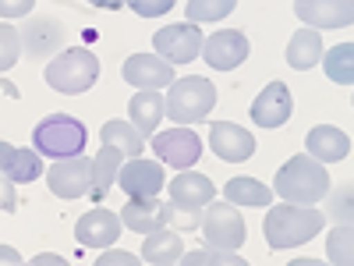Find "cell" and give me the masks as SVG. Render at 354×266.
Wrapping results in <instances>:
<instances>
[{"mask_svg":"<svg viewBox=\"0 0 354 266\" xmlns=\"http://www.w3.org/2000/svg\"><path fill=\"white\" fill-rule=\"evenodd\" d=\"M322 224H326V217H322V210H315V206L280 202L266 213L262 231H266L270 249H298V245L315 238V234L322 231Z\"/></svg>","mask_w":354,"mask_h":266,"instance_id":"6da1fadb","label":"cell"},{"mask_svg":"<svg viewBox=\"0 0 354 266\" xmlns=\"http://www.w3.org/2000/svg\"><path fill=\"white\" fill-rule=\"evenodd\" d=\"M277 195L290 206H315L322 195H330V174L308 153H298L277 170Z\"/></svg>","mask_w":354,"mask_h":266,"instance_id":"7a4b0ae2","label":"cell"},{"mask_svg":"<svg viewBox=\"0 0 354 266\" xmlns=\"http://www.w3.org/2000/svg\"><path fill=\"white\" fill-rule=\"evenodd\" d=\"M46 85L57 89L61 96H82L88 93V89L96 85L100 78V61H96V53L93 50H85V46H71L64 53H57L53 61L46 64Z\"/></svg>","mask_w":354,"mask_h":266,"instance_id":"3957f363","label":"cell"},{"mask_svg":"<svg viewBox=\"0 0 354 266\" xmlns=\"http://www.w3.org/2000/svg\"><path fill=\"white\" fill-rule=\"evenodd\" d=\"M85 142H88V132L71 114H50L32 128V150L39 157L71 160V157L85 153Z\"/></svg>","mask_w":354,"mask_h":266,"instance_id":"277c9868","label":"cell"},{"mask_svg":"<svg viewBox=\"0 0 354 266\" xmlns=\"http://www.w3.org/2000/svg\"><path fill=\"white\" fill-rule=\"evenodd\" d=\"M163 107H167L170 121L177 128H188V125L202 121V117L216 107V85L209 78H198V75L174 78L170 93L163 96Z\"/></svg>","mask_w":354,"mask_h":266,"instance_id":"5b68a950","label":"cell"},{"mask_svg":"<svg viewBox=\"0 0 354 266\" xmlns=\"http://www.w3.org/2000/svg\"><path fill=\"white\" fill-rule=\"evenodd\" d=\"M202 238L213 252H238L248 238L241 210L230 202H209L202 213Z\"/></svg>","mask_w":354,"mask_h":266,"instance_id":"8992f818","label":"cell"},{"mask_svg":"<svg viewBox=\"0 0 354 266\" xmlns=\"http://www.w3.org/2000/svg\"><path fill=\"white\" fill-rule=\"evenodd\" d=\"M202 33H198V25H167L160 28V33L153 36V46H156V57L167 64H192L195 57L202 53Z\"/></svg>","mask_w":354,"mask_h":266,"instance_id":"52a82bcc","label":"cell"},{"mask_svg":"<svg viewBox=\"0 0 354 266\" xmlns=\"http://www.w3.org/2000/svg\"><path fill=\"white\" fill-rule=\"evenodd\" d=\"M46 185L57 199H78L93 192V160L88 157H71L57 160L46 174Z\"/></svg>","mask_w":354,"mask_h":266,"instance_id":"ba28073f","label":"cell"},{"mask_svg":"<svg viewBox=\"0 0 354 266\" xmlns=\"http://www.w3.org/2000/svg\"><path fill=\"white\" fill-rule=\"evenodd\" d=\"M153 153L177 170H188L202 157V139L192 128H170V132L153 135Z\"/></svg>","mask_w":354,"mask_h":266,"instance_id":"9c48e42d","label":"cell"},{"mask_svg":"<svg viewBox=\"0 0 354 266\" xmlns=\"http://www.w3.org/2000/svg\"><path fill=\"white\" fill-rule=\"evenodd\" d=\"M117 238H121V217L106 206H96L85 217H78L75 224V242L82 249H110Z\"/></svg>","mask_w":354,"mask_h":266,"instance_id":"30bf717a","label":"cell"},{"mask_svg":"<svg viewBox=\"0 0 354 266\" xmlns=\"http://www.w3.org/2000/svg\"><path fill=\"white\" fill-rule=\"evenodd\" d=\"M202 57H205V64L216 68V71H234V68L245 64L248 39H245V33H238V28H223V33L202 39Z\"/></svg>","mask_w":354,"mask_h":266,"instance_id":"8fae6325","label":"cell"},{"mask_svg":"<svg viewBox=\"0 0 354 266\" xmlns=\"http://www.w3.org/2000/svg\"><path fill=\"white\" fill-rule=\"evenodd\" d=\"M121 75L138 93H160L163 85H174V68L167 61H160L156 53H131Z\"/></svg>","mask_w":354,"mask_h":266,"instance_id":"7c38bea8","label":"cell"},{"mask_svg":"<svg viewBox=\"0 0 354 266\" xmlns=\"http://www.w3.org/2000/svg\"><path fill=\"white\" fill-rule=\"evenodd\" d=\"M209 150L223 163H241V160L255 157V135L234 121H216L209 128Z\"/></svg>","mask_w":354,"mask_h":266,"instance_id":"4fadbf2b","label":"cell"},{"mask_svg":"<svg viewBox=\"0 0 354 266\" xmlns=\"http://www.w3.org/2000/svg\"><path fill=\"white\" fill-rule=\"evenodd\" d=\"M117 185H121L131 199H156V192L167 185V174L156 160H142L135 157L131 163L121 167V174H117Z\"/></svg>","mask_w":354,"mask_h":266,"instance_id":"5bb4252c","label":"cell"},{"mask_svg":"<svg viewBox=\"0 0 354 266\" xmlns=\"http://www.w3.org/2000/svg\"><path fill=\"white\" fill-rule=\"evenodd\" d=\"M294 15H298L312 33L315 28H340V25L354 21V4L351 0H298Z\"/></svg>","mask_w":354,"mask_h":266,"instance_id":"9a60e30c","label":"cell"},{"mask_svg":"<svg viewBox=\"0 0 354 266\" xmlns=\"http://www.w3.org/2000/svg\"><path fill=\"white\" fill-rule=\"evenodd\" d=\"M290 110H294L290 89L283 82H270L252 103V121L259 128H280V125H287Z\"/></svg>","mask_w":354,"mask_h":266,"instance_id":"2e32d148","label":"cell"},{"mask_svg":"<svg viewBox=\"0 0 354 266\" xmlns=\"http://www.w3.org/2000/svg\"><path fill=\"white\" fill-rule=\"evenodd\" d=\"M216 195V185L198 170H181L177 177H170V202L181 210H205Z\"/></svg>","mask_w":354,"mask_h":266,"instance_id":"e0dca14e","label":"cell"},{"mask_svg":"<svg viewBox=\"0 0 354 266\" xmlns=\"http://www.w3.org/2000/svg\"><path fill=\"white\" fill-rule=\"evenodd\" d=\"M305 150L315 163H337V160H347L351 157V139L333 128V125H315L308 135H305Z\"/></svg>","mask_w":354,"mask_h":266,"instance_id":"ac0fdd59","label":"cell"},{"mask_svg":"<svg viewBox=\"0 0 354 266\" xmlns=\"http://www.w3.org/2000/svg\"><path fill=\"white\" fill-rule=\"evenodd\" d=\"M43 174V160L36 150H18V145L0 142V177H8L11 185H28Z\"/></svg>","mask_w":354,"mask_h":266,"instance_id":"d6986e66","label":"cell"},{"mask_svg":"<svg viewBox=\"0 0 354 266\" xmlns=\"http://www.w3.org/2000/svg\"><path fill=\"white\" fill-rule=\"evenodd\" d=\"M117 217H121V227L142 234V238L167 227L163 224V202L160 199H131V202L121 206V213H117Z\"/></svg>","mask_w":354,"mask_h":266,"instance_id":"ffe728a7","label":"cell"},{"mask_svg":"<svg viewBox=\"0 0 354 266\" xmlns=\"http://www.w3.org/2000/svg\"><path fill=\"white\" fill-rule=\"evenodd\" d=\"M181 256H185V238H181L177 231L163 227V231L145 234V242H142V259L149 263V266H174Z\"/></svg>","mask_w":354,"mask_h":266,"instance_id":"44dd1931","label":"cell"},{"mask_svg":"<svg viewBox=\"0 0 354 266\" xmlns=\"http://www.w3.org/2000/svg\"><path fill=\"white\" fill-rule=\"evenodd\" d=\"M128 114H131V128L142 139H153L156 135V125L163 121V114H167V107H163V96L160 93H138V96H131Z\"/></svg>","mask_w":354,"mask_h":266,"instance_id":"7402d4cb","label":"cell"},{"mask_svg":"<svg viewBox=\"0 0 354 266\" xmlns=\"http://www.w3.org/2000/svg\"><path fill=\"white\" fill-rule=\"evenodd\" d=\"M322 61V36L312 33V28H301V33H294L290 43H287V64L294 71H308Z\"/></svg>","mask_w":354,"mask_h":266,"instance_id":"603a6c76","label":"cell"},{"mask_svg":"<svg viewBox=\"0 0 354 266\" xmlns=\"http://www.w3.org/2000/svg\"><path fill=\"white\" fill-rule=\"evenodd\" d=\"M121 167H124V153H117V150H110V145H103V150L96 153V160H93V192H88V195L103 199L113 188Z\"/></svg>","mask_w":354,"mask_h":266,"instance_id":"cb8c5ba5","label":"cell"},{"mask_svg":"<svg viewBox=\"0 0 354 266\" xmlns=\"http://www.w3.org/2000/svg\"><path fill=\"white\" fill-rule=\"evenodd\" d=\"M223 202H230V206H273V192L266 185H259L255 177H230Z\"/></svg>","mask_w":354,"mask_h":266,"instance_id":"d4e9b609","label":"cell"},{"mask_svg":"<svg viewBox=\"0 0 354 266\" xmlns=\"http://www.w3.org/2000/svg\"><path fill=\"white\" fill-rule=\"evenodd\" d=\"M103 145H110V150H117V153H124V157H138L142 153V145H145V139L131 128V121H106L103 125Z\"/></svg>","mask_w":354,"mask_h":266,"instance_id":"484cf974","label":"cell"},{"mask_svg":"<svg viewBox=\"0 0 354 266\" xmlns=\"http://www.w3.org/2000/svg\"><path fill=\"white\" fill-rule=\"evenodd\" d=\"M322 64H326V75L340 85H351L354 82V46L351 43H340L337 50L322 53Z\"/></svg>","mask_w":354,"mask_h":266,"instance_id":"4316f807","label":"cell"},{"mask_svg":"<svg viewBox=\"0 0 354 266\" xmlns=\"http://www.w3.org/2000/svg\"><path fill=\"white\" fill-rule=\"evenodd\" d=\"M234 8V0H188L185 4V15H188V25H202V21H220L227 18Z\"/></svg>","mask_w":354,"mask_h":266,"instance_id":"83f0119b","label":"cell"},{"mask_svg":"<svg viewBox=\"0 0 354 266\" xmlns=\"http://www.w3.org/2000/svg\"><path fill=\"white\" fill-rule=\"evenodd\" d=\"M351 224H337L333 234L326 238V252H330V263L333 266H351L354 263V249H351Z\"/></svg>","mask_w":354,"mask_h":266,"instance_id":"f1b7e54d","label":"cell"},{"mask_svg":"<svg viewBox=\"0 0 354 266\" xmlns=\"http://www.w3.org/2000/svg\"><path fill=\"white\" fill-rule=\"evenodd\" d=\"M18 53H21V36L11 25H0V75L18 64Z\"/></svg>","mask_w":354,"mask_h":266,"instance_id":"f546056e","label":"cell"},{"mask_svg":"<svg viewBox=\"0 0 354 266\" xmlns=\"http://www.w3.org/2000/svg\"><path fill=\"white\" fill-rule=\"evenodd\" d=\"M163 224L170 231H192V227H198V210H181V206L167 202L163 206Z\"/></svg>","mask_w":354,"mask_h":266,"instance_id":"4dcf8cb0","label":"cell"},{"mask_svg":"<svg viewBox=\"0 0 354 266\" xmlns=\"http://www.w3.org/2000/svg\"><path fill=\"white\" fill-rule=\"evenodd\" d=\"M330 217H333L337 224H351V188H347V185L330 195Z\"/></svg>","mask_w":354,"mask_h":266,"instance_id":"1f68e13d","label":"cell"},{"mask_svg":"<svg viewBox=\"0 0 354 266\" xmlns=\"http://www.w3.org/2000/svg\"><path fill=\"white\" fill-rule=\"evenodd\" d=\"M93 266H142V259L131 256V252H121V249H106Z\"/></svg>","mask_w":354,"mask_h":266,"instance_id":"d6a6232c","label":"cell"},{"mask_svg":"<svg viewBox=\"0 0 354 266\" xmlns=\"http://www.w3.org/2000/svg\"><path fill=\"white\" fill-rule=\"evenodd\" d=\"M205 266H252V263L241 259L238 252H213V249H205Z\"/></svg>","mask_w":354,"mask_h":266,"instance_id":"836d02e7","label":"cell"},{"mask_svg":"<svg viewBox=\"0 0 354 266\" xmlns=\"http://www.w3.org/2000/svg\"><path fill=\"white\" fill-rule=\"evenodd\" d=\"M18 210V195H15V185L8 177H0V213H15Z\"/></svg>","mask_w":354,"mask_h":266,"instance_id":"e575fe53","label":"cell"},{"mask_svg":"<svg viewBox=\"0 0 354 266\" xmlns=\"http://www.w3.org/2000/svg\"><path fill=\"white\" fill-rule=\"evenodd\" d=\"M131 11H135V15H145V18H153V15L170 11V0H156V4H149V0H135Z\"/></svg>","mask_w":354,"mask_h":266,"instance_id":"d590c367","label":"cell"},{"mask_svg":"<svg viewBox=\"0 0 354 266\" xmlns=\"http://www.w3.org/2000/svg\"><path fill=\"white\" fill-rule=\"evenodd\" d=\"M32 11V0H0V15H8V18H18V15H28Z\"/></svg>","mask_w":354,"mask_h":266,"instance_id":"8d00e7d4","label":"cell"},{"mask_svg":"<svg viewBox=\"0 0 354 266\" xmlns=\"http://www.w3.org/2000/svg\"><path fill=\"white\" fill-rule=\"evenodd\" d=\"M25 266H71L64 256H57V252H39V256H32Z\"/></svg>","mask_w":354,"mask_h":266,"instance_id":"74e56055","label":"cell"},{"mask_svg":"<svg viewBox=\"0 0 354 266\" xmlns=\"http://www.w3.org/2000/svg\"><path fill=\"white\" fill-rule=\"evenodd\" d=\"M0 266H25V259L18 256V249H11V245H0Z\"/></svg>","mask_w":354,"mask_h":266,"instance_id":"f35d334b","label":"cell"},{"mask_svg":"<svg viewBox=\"0 0 354 266\" xmlns=\"http://www.w3.org/2000/svg\"><path fill=\"white\" fill-rule=\"evenodd\" d=\"M287 266H326V263H319V259H294V263H287Z\"/></svg>","mask_w":354,"mask_h":266,"instance_id":"ab89813d","label":"cell"}]
</instances>
